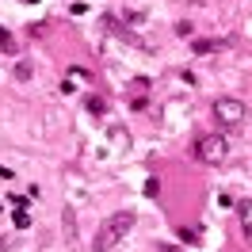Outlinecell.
<instances>
[{
  "label": "cell",
  "instance_id": "cell-1",
  "mask_svg": "<svg viewBox=\"0 0 252 252\" xmlns=\"http://www.w3.org/2000/svg\"><path fill=\"white\" fill-rule=\"evenodd\" d=\"M134 221H138V218H134L130 210H119V214H111V218L99 225V233H95V245H92V249H95V252H111L126 233H130V229H134Z\"/></svg>",
  "mask_w": 252,
  "mask_h": 252
},
{
  "label": "cell",
  "instance_id": "cell-2",
  "mask_svg": "<svg viewBox=\"0 0 252 252\" xmlns=\"http://www.w3.org/2000/svg\"><path fill=\"white\" fill-rule=\"evenodd\" d=\"M195 157L203 160V164H225V157H229V142H225L221 134H203V138L195 142Z\"/></svg>",
  "mask_w": 252,
  "mask_h": 252
},
{
  "label": "cell",
  "instance_id": "cell-3",
  "mask_svg": "<svg viewBox=\"0 0 252 252\" xmlns=\"http://www.w3.org/2000/svg\"><path fill=\"white\" fill-rule=\"evenodd\" d=\"M245 115H249V107H245L241 99H233V95L214 99V119H218L221 126H241V123H245Z\"/></svg>",
  "mask_w": 252,
  "mask_h": 252
},
{
  "label": "cell",
  "instance_id": "cell-4",
  "mask_svg": "<svg viewBox=\"0 0 252 252\" xmlns=\"http://www.w3.org/2000/svg\"><path fill=\"white\" fill-rule=\"evenodd\" d=\"M62 229H65V245H69V249H80V233H77V214H73V206H65V210H62Z\"/></svg>",
  "mask_w": 252,
  "mask_h": 252
},
{
  "label": "cell",
  "instance_id": "cell-5",
  "mask_svg": "<svg viewBox=\"0 0 252 252\" xmlns=\"http://www.w3.org/2000/svg\"><path fill=\"white\" fill-rule=\"evenodd\" d=\"M233 42L229 38H195V54H218V50H229Z\"/></svg>",
  "mask_w": 252,
  "mask_h": 252
},
{
  "label": "cell",
  "instance_id": "cell-6",
  "mask_svg": "<svg viewBox=\"0 0 252 252\" xmlns=\"http://www.w3.org/2000/svg\"><path fill=\"white\" fill-rule=\"evenodd\" d=\"M111 142L119 145V149H130V134L126 130H111Z\"/></svg>",
  "mask_w": 252,
  "mask_h": 252
},
{
  "label": "cell",
  "instance_id": "cell-7",
  "mask_svg": "<svg viewBox=\"0 0 252 252\" xmlns=\"http://www.w3.org/2000/svg\"><path fill=\"white\" fill-rule=\"evenodd\" d=\"M16 225H19V229H27V225H31V214H27V206H16Z\"/></svg>",
  "mask_w": 252,
  "mask_h": 252
},
{
  "label": "cell",
  "instance_id": "cell-8",
  "mask_svg": "<svg viewBox=\"0 0 252 252\" xmlns=\"http://www.w3.org/2000/svg\"><path fill=\"white\" fill-rule=\"evenodd\" d=\"M0 50H8V54H12V50H16V42H12V34L4 31V27H0Z\"/></svg>",
  "mask_w": 252,
  "mask_h": 252
},
{
  "label": "cell",
  "instance_id": "cell-9",
  "mask_svg": "<svg viewBox=\"0 0 252 252\" xmlns=\"http://www.w3.org/2000/svg\"><path fill=\"white\" fill-rule=\"evenodd\" d=\"M16 77H19V80H27V77H31V65L19 62V65H16Z\"/></svg>",
  "mask_w": 252,
  "mask_h": 252
},
{
  "label": "cell",
  "instance_id": "cell-10",
  "mask_svg": "<svg viewBox=\"0 0 252 252\" xmlns=\"http://www.w3.org/2000/svg\"><path fill=\"white\" fill-rule=\"evenodd\" d=\"M160 191V180H145V195H157Z\"/></svg>",
  "mask_w": 252,
  "mask_h": 252
},
{
  "label": "cell",
  "instance_id": "cell-11",
  "mask_svg": "<svg viewBox=\"0 0 252 252\" xmlns=\"http://www.w3.org/2000/svg\"><path fill=\"white\" fill-rule=\"evenodd\" d=\"M23 4H38V0H23Z\"/></svg>",
  "mask_w": 252,
  "mask_h": 252
}]
</instances>
